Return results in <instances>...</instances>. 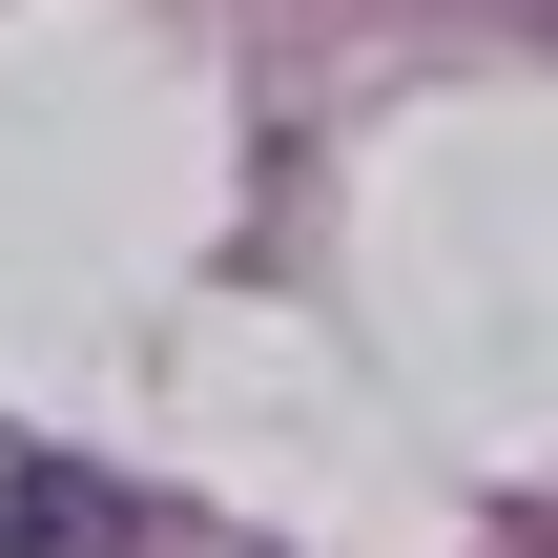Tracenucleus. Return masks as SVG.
Wrapping results in <instances>:
<instances>
[{
	"instance_id": "f257e3e1",
	"label": "nucleus",
	"mask_w": 558,
	"mask_h": 558,
	"mask_svg": "<svg viewBox=\"0 0 558 558\" xmlns=\"http://www.w3.org/2000/svg\"><path fill=\"white\" fill-rule=\"evenodd\" d=\"M124 538V497H104V476H62V456H21V476H0V558H104Z\"/></svg>"
}]
</instances>
